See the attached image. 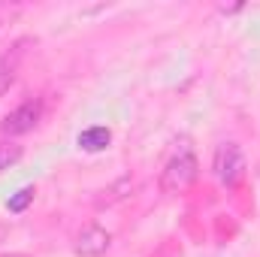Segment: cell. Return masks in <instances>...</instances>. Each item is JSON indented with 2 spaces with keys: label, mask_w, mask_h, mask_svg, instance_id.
I'll return each mask as SVG.
<instances>
[{
  "label": "cell",
  "mask_w": 260,
  "mask_h": 257,
  "mask_svg": "<svg viewBox=\"0 0 260 257\" xmlns=\"http://www.w3.org/2000/svg\"><path fill=\"white\" fill-rule=\"evenodd\" d=\"M30 203H34V188H21V191L15 194V197H9L6 209H9V212H24Z\"/></svg>",
  "instance_id": "8"
},
{
  "label": "cell",
  "mask_w": 260,
  "mask_h": 257,
  "mask_svg": "<svg viewBox=\"0 0 260 257\" xmlns=\"http://www.w3.org/2000/svg\"><path fill=\"white\" fill-rule=\"evenodd\" d=\"M21 154H24V148H21V145H15V142H0V173H3V170H9L12 164H18V160H21Z\"/></svg>",
  "instance_id": "7"
},
{
  "label": "cell",
  "mask_w": 260,
  "mask_h": 257,
  "mask_svg": "<svg viewBox=\"0 0 260 257\" xmlns=\"http://www.w3.org/2000/svg\"><path fill=\"white\" fill-rule=\"evenodd\" d=\"M109 245H112V236L100 227V224H88L79 236H76V242H73V248H76V254L82 257H100L109 251Z\"/></svg>",
  "instance_id": "4"
},
{
  "label": "cell",
  "mask_w": 260,
  "mask_h": 257,
  "mask_svg": "<svg viewBox=\"0 0 260 257\" xmlns=\"http://www.w3.org/2000/svg\"><path fill=\"white\" fill-rule=\"evenodd\" d=\"M27 46H30V40H18V43H12L6 52H0V97H3V94L9 91V85L15 82L18 67H21V58H24Z\"/></svg>",
  "instance_id": "5"
},
{
  "label": "cell",
  "mask_w": 260,
  "mask_h": 257,
  "mask_svg": "<svg viewBox=\"0 0 260 257\" xmlns=\"http://www.w3.org/2000/svg\"><path fill=\"white\" fill-rule=\"evenodd\" d=\"M200 176V160H197L194 148L188 142L179 145V151L167 160L164 173H160V191L164 194H182L188 191Z\"/></svg>",
  "instance_id": "1"
},
{
  "label": "cell",
  "mask_w": 260,
  "mask_h": 257,
  "mask_svg": "<svg viewBox=\"0 0 260 257\" xmlns=\"http://www.w3.org/2000/svg\"><path fill=\"white\" fill-rule=\"evenodd\" d=\"M40 118H43V100L34 97V100H24L21 106H15V109L3 118L0 130H3L6 136H21V133H30V130L37 127Z\"/></svg>",
  "instance_id": "3"
},
{
  "label": "cell",
  "mask_w": 260,
  "mask_h": 257,
  "mask_svg": "<svg viewBox=\"0 0 260 257\" xmlns=\"http://www.w3.org/2000/svg\"><path fill=\"white\" fill-rule=\"evenodd\" d=\"M212 173L224 188H239V182L245 179V154H242V148L236 142H221L215 148Z\"/></svg>",
  "instance_id": "2"
},
{
  "label": "cell",
  "mask_w": 260,
  "mask_h": 257,
  "mask_svg": "<svg viewBox=\"0 0 260 257\" xmlns=\"http://www.w3.org/2000/svg\"><path fill=\"white\" fill-rule=\"evenodd\" d=\"M12 257H27V254H12Z\"/></svg>",
  "instance_id": "9"
},
{
  "label": "cell",
  "mask_w": 260,
  "mask_h": 257,
  "mask_svg": "<svg viewBox=\"0 0 260 257\" xmlns=\"http://www.w3.org/2000/svg\"><path fill=\"white\" fill-rule=\"evenodd\" d=\"M112 142V130L109 127H88L79 133V148L82 151H103Z\"/></svg>",
  "instance_id": "6"
}]
</instances>
